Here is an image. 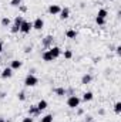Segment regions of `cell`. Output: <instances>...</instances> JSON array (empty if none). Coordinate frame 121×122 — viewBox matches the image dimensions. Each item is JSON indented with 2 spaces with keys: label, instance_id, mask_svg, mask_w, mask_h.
I'll return each instance as SVG.
<instances>
[{
  "label": "cell",
  "instance_id": "6da1fadb",
  "mask_svg": "<svg viewBox=\"0 0 121 122\" xmlns=\"http://www.w3.org/2000/svg\"><path fill=\"white\" fill-rule=\"evenodd\" d=\"M80 104H81V99H80L77 95H70V97H68V99H67V107H68V108H71V109L78 108V107H80Z\"/></svg>",
  "mask_w": 121,
  "mask_h": 122
},
{
  "label": "cell",
  "instance_id": "7a4b0ae2",
  "mask_svg": "<svg viewBox=\"0 0 121 122\" xmlns=\"http://www.w3.org/2000/svg\"><path fill=\"white\" fill-rule=\"evenodd\" d=\"M38 84V78L34 74H27V77L24 78V85L26 87H36Z\"/></svg>",
  "mask_w": 121,
  "mask_h": 122
},
{
  "label": "cell",
  "instance_id": "3957f363",
  "mask_svg": "<svg viewBox=\"0 0 121 122\" xmlns=\"http://www.w3.org/2000/svg\"><path fill=\"white\" fill-rule=\"evenodd\" d=\"M31 26H33L34 30H37V31L43 30V27H44V20H43L41 17H37V19L31 23Z\"/></svg>",
  "mask_w": 121,
  "mask_h": 122
},
{
  "label": "cell",
  "instance_id": "277c9868",
  "mask_svg": "<svg viewBox=\"0 0 121 122\" xmlns=\"http://www.w3.org/2000/svg\"><path fill=\"white\" fill-rule=\"evenodd\" d=\"M49 51H50V54L53 56V58L56 60V58H59L61 54H63V51H61L60 47H57V46H51L50 48H49Z\"/></svg>",
  "mask_w": 121,
  "mask_h": 122
},
{
  "label": "cell",
  "instance_id": "5b68a950",
  "mask_svg": "<svg viewBox=\"0 0 121 122\" xmlns=\"http://www.w3.org/2000/svg\"><path fill=\"white\" fill-rule=\"evenodd\" d=\"M31 29H33V26H31L30 21H23L22 23V26H20V33H23V34H29L31 31Z\"/></svg>",
  "mask_w": 121,
  "mask_h": 122
},
{
  "label": "cell",
  "instance_id": "8992f818",
  "mask_svg": "<svg viewBox=\"0 0 121 122\" xmlns=\"http://www.w3.org/2000/svg\"><path fill=\"white\" fill-rule=\"evenodd\" d=\"M53 40H54L53 36H46V37L43 38V41H41V46H43L44 48H50V47L53 46Z\"/></svg>",
  "mask_w": 121,
  "mask_h": 122
},
{
  "label": "cell",
  "instance_id": "52a82bcc",
  "mask_svg": "<svg viewBox=\"0 0 121 122\" xmlns=\"http://www.w3.org/2000/svg\"><path fill=\"white\" fill-rule=\"evenodd\" d=\"M60 11H61V7L59 4H50V6H49V13H50V14L57 16V14H60Z\"/></svg>",
  "mask_w": 121,
  "mask_h": 122
},
{
  "label": "cell",
  "instance_id": "ba28073f",
  "mask_svg": "<svg viewBox=\"0 0 121 122\" xmlns=\"http://www.w3.org/2000/svg\"><path fill=\"white\" fill-rule=\"evenodd\" d=\"M13 77V70L10 67H6L3 71H1V78L3 80H7V78H11Z\"/></svg>",
  "mask_w": 121,
  "mask_h": 122
},
{
  "label": "cell",
  "instance_id": "9c48e42d",
  "mask_svg": "<svg viewBox=\"0 0 121 122\" xmlns=\"http://www.w3.org/2000/svg\"><path fill=\"white\" fill-rule=\"evenodd\" d=\"M60 19L61 20H67L68 17H70V9L68 7H64V9H61V11H60Z\"/></svg>",
  "mask_w": 121,
  "mask_h": 122
},
{
  "label": "cell",
  "instance_id": "30bf717a",
  "mask_svg": "<svg viewBox=\"0 0 121 122\" xmlns=\"http://www.w3.org/2000/svg\"><path fill=\"white\" fill-rule=\"evenodd\" d=\"M41 58H43V61H46V62H51V61H54L53 56L50 54V51H49V50H46V51L41 54Z\"/></svg>",
  "mask_w": 121,
  "mask_h": 122
},
{
  "label": "cell",
  "instance_id": "8fae6325",
  "mask_svg": "<svg viewBox=\"0 0 121 122\" xmlns=\"http://www.w3.org/2000/svg\"><path fill=\"white\" fill-rule=\"evenodd\" d=\"M22 65H23V61L13 60V61H11V64H10V68L14 71V70H20V68H22Z\"/></svg>",
  "mask_w": 121,
  "mask_h": 122
},
{
  "label": "cell",
  "instance_id": "7c38bea8",
  "mask_svg": "<svg viewBox=\"0 0 121 122\" xmlns=\"http://www.w3.org/2000/svg\"><path fill=\"white\" fill-rule=\"evenodd\" d=\"M36 107H37V109H38V111L41 112V111H44V109H47V107H49V104H47V101H46V99H40V101H38V104H37Z\"/></svg>",
  "mask_w": 121,
  "mask_h": 122
},
{
  "label": "cell",
  "instance_id": "4fadbf2b",
  "mask_svg": "<svg viewBox=\"0 0 121 122\" xmlns=\"http://www.w3.org/2000/svg\"><path fill=\"white\" fill-rule=\"evenodd\" d=\"M84 102H90V101H93L94 99V94L91 91H87V92H84L83 94V98H81Z\"/></svg>",
  "mask_w": 121,
  "mask_h": 122
},
{
  "label": "cell",
  "instance_id": "5bb4252c",
  "mask_svg": "<svg viewBox=\"0 0 121 122\" xmlns=\"http://www.w3.org/2000/svg\"><path fill=\"white\" fill-rule=\"evenodd\" d=\"M41 112L37 109V107L36 105H30V108H29V115L30 117H37V115H40Z\"/></svg>",
  "mask_w": 121,
  "mask_h": 122
},
{
  "label": "cell",
  "instance_id": "9a60e30c",
  "mask_svg": "<svg viewBox=\"0 0 121 122\" xmlns=\"http://www.w3.org/2000/svg\"><path fill=\"white\" fill-rule=\"evenodd\" d=\"M91 81H93V77H91V74H84V75L81 77V84H84V85L90 84Z\"/></svg>",
  "mask_w": 121,
  "mask_h": 122
},
{
  "label": "cell",
  "instance_id": "2e32d148",
  "mask_svg": "<svg viewBox=\"0 0 121 122\" xmlns=\"http://www.w3.org/2000/svg\"><path fill=\"white\" fill-rule=\"evenodd\" d=\"M54 94H56L57 97H64V95H67V90L63 88V87H59V88L54 90Z\"/></svg>",
  "mask_w": 121,
  "mask_h": 122
},
{
  "label": "cell",
  "instance_id": "e0dca14e",
  "mask_svg": "<svg viewBox=\"0 0 121 122\" xmlns=\"http://www.w3.org/2000/svg\"><path fill=\"white\" fill-rule=\"evenodd\" d=\"M66 37L67 38H76L77 37V31L73 30V29H68V30L66 31Z\"/></svg>",
  "mask_w": 121,
  "mask_h": 122
},
{
  "label": "cell",
  "instance_id": "ac0fdd59",
  "mask_svg": "<svg viewBox=\"0 0 121 122\" xmlns=\"http://www.w3.org/2000/svg\"><path fill=\"white\" fill-rule=\"evenodd\" d=\"M107 16H108V11L105 9H100L97 13V17H101V19H107Z\"/></svg>",
  "mask_w": 121,
  "mask_h": 122
},
{
  "label": "cell",
  "instance_id": "d6986e66",
  "mask_svg": "<svg viewBox=\"0 0 121 122\" xmlns=\"http://www.w3.org/2000/svg\"><path fill=\"white\" fill-rule=\"evenodd\" d=\"M53 114H47V115H44V117H41V119L40 122H53Z\"/></svg>",
  "mask_w": 121,
  "mask_h": 122
},
{
  "label": "cell",
  "instance_id": "ffe728a7",
  "mask_svg": "<svg viewBox=\"0 0 121 122\" xmlns=\"http://www.w3.org/2000/svg\"><path fill=\"white\" fill-rule=\"evenodd\" d=\"M10 24H11V20H10L9 17H3V19H1V26H3V27H9Z\"/></svg>",
  "mask_w": 121,
  "mask_h": 122
},
{
  "label": "cell",
  "instance_id": "44dd1931",
  "mask_svg": "<svg viewBox=\"0 0 121 122\" xmlns=\"http://www.w3.org/2000/svg\"><path fill=\"white\" fill-rule=\"evenodd\" d=\"M24 21V19H23V16H16V19H14V23L13 24H16V26H22V23Z\"/></svg>",
  "mask_w": 121,
  "mask_h": 122
},
{
  "label": "cell",
  "instance_id": "7402d4cb",
  "mask_svg": "<svg viewBox=\"0 0 121 122\" xmlns=\"http://www.w3.org/2000/svg\"><path fill=\"white\" fill-rule=\"evenodd\" d=\"M64 58L66 60H71L73 58V51L71 50H66L64 51Z\"/></svg>",
  "mask_w": 121,
  "mask_h": 122
},
{
  "label": "cell",
  "instance_id": "603a6c76",
  "mask_svg": "<svg viewBox=\"0 0 121 122\" xmlns=\"http://www.w3.org/2000/svg\"><path fill=\"white\" fill-rule=\"evenodd\" d=\"M114 112H116V114H121V102L120 101L114 104Z\"/></svg>",
  "mask_w": 121,
  "mask_h": 122
},
{
  "label": "cell",
  "instance_id": "cb8c5ba5",
  "mask_svg": "<svg viewBox=\"0 0 121 122\" xmlns=\"http://www.w3.org/2000/svg\"><path fill=\"white\" fill-rule=\"evenodd\" d=\"M10 31H11L13 34H16V33H19V31H20V27H19V26H16V24H11V26H10Z\"/></svg>",
  "mask_w": 121,
  "mask_h": 122
},
{
  "label": "cell",
  "instance_id": "d4e9b609",
  "mask_svg": "<svg viewBox=\"0 0 121 122\" xmlns=\"http://www.w3.org/2000/svg\"><path fill=\"white\" fill-rule=\"evenodd\" d=\"M95 23L98 26H104L105 24V19H101V17H95Z\"/></svg>",
  "mask_w": 121,
  "mask_h": 122
},
{
  "label": "cell",
  "instance_id": "484cf974",
  "mask_svg": "<svg viewBox=\"0 0 121 122\" xmlns=\"http://www.w3.org/2000/svg\"><path fill=\"white\" fill-rule=\"evenodd\" d=\"M22 4V0H11L10 1V6H13V7H19Z\"/></svg>",
  "mask_w": 121,
  "mask_h": 122
},
{
  "label": "cell",
  "instance_id": "4316f807",
  "mask_svg": "<svg viewBox=\"0 0 121 122\" xmlns=\"http://www.w3.org/2000/svg\"><path fill=\"white\" fill-rule=\"evenodd\" d=\"M17 98H19V101H26V94L23 91H20L17 94Z\"/></svg>",
  "mask_w": 121,
  "mask_h": 122
},
{
  "label": "cell",
  "instance_id": "83f0119b",
  "mask_svg": "<svg viewBox=\"0 0 121 122\" xmlns=\"http://www.w3.org/2000/svg\"><path fill=\"white\" fill-rule=\"evenodd\" d=\"M22 122H34V119H33V117H24L23 119H22Z\"/></svg>",
  "mask_w": 121,
  "mask_h": 122
},
{
  "label": "cell",
  "instance_id": "f1b7e54d",
  "mask_svg": "<svg viewBox=\"0 0 121 122\" xmlns=\"http://www.w3.org/2000/svg\"><path fill=\"white\" fill-rule=\"evenodd\" d=\"M19 10H20L22 13H26V11H27V7H26L24 4H20V6H19Z\"/></svg>",
  "mask_w": 121,
  "mask_h": 122
},
{
  "label": "cell",
  "instance_id": "f546056e",
  "mask_svg": "<svg viewBox=\"0 0 121 122\" xmlns=\"http://www.w3.org/2000/svg\"><path fill=\"white\" fill-rule=\"evenodd\" d=\"M31 50H33V47H31V46H27V47H24V53H26V54L31 53Z\"/></svg>",
  "mask_w": 121,
  "mask_h": 122
},
{
  "label": "cell",
  "instance_id": "4dcf8cb0",
  "mask_svg": "<svg viewBox=\"0 0 121 122\" xmlns=\"http://www.w3.org/2000/svg\"><path fill=\"white\" fill-rule=\"evenodd\" d=\"M116 53H117V56H121V46L116 47Z\"/></svg>",
  "mask_w": 121,
  "mask_h": 122
},
{
  "label": "cell",
  "instance_id": "1f68e13d",
  "mask_svg": "<svg viewBox=\"0 0 121 122\" xmlns=\"http://www.w3.org/2000/svg\"><path fill=\"white\" fill-rule=\"evenodd\" d=\"M76 109H77V115H83V114H84V111H83L80 107H78V108H76Z\"/></svg>",
  "mask_w": 121,
  "mask_h": 122
},
{
  "label": "cell",
  "instance_id": "d6a6232c",
  "mask_svg": "<svg viewBox=\"0 0 121 122\" xmlns=\"http://www.w3.org/2000/svg\"><path fill=\"white\" fill-rule=\"evenodd\" d=\"M3 50H4V44H3V43L0 41V54L3 53Z\"/></svg>",
  "mask_w": 121,
  "mask_h": 122
},
{
  "label": "cell",
  "instance_id": "836d02e7",
  "mask_svg": "<svg viewBox=\"0 0 121 122\" xmlns=\"http://www.w3.org/2000/svg\"><path fill=\"white\" fill-rule=\"evenodd\" d=\"M90 121H93V117H90V115L86 117V122H90Z\"/></svg>",
  "mask_w": 121,
  "mask_h": 122
},
{
  "label": "cell",
  "instance_id": "e575fe53",
  "mask_svg": "<svg viewBox=\"0 0 121 122\" xmlns=\"http://www.w3.org/2000/svg\"><path fill=\"white\" fill-rule=\"evenodd\" d=\"M0 122H6L4 121V118H0Z\"/></svg>",
  "mask_w": 121,
  "mask_h": 122
},
{
  "label": "cell",
  "instance_id": "d590c367",
  "mask_svg": "<svg viewBox=\"0 0 121 122\" xmlns=\"http://www.w3.org/2000/svg\"><path fill=\"white\" fill-rule=\"evenodd\" d=\"M90 122H95V121H90Z\"/></svg>",
  "mask_w": 121,
  "mask_h": 122
},
{
  "label": "cell",
  "instance_id": "8d00e7d4",
  "mask_svg": "<svg viewBox=\"0 0 121 122\" xmlns=\"http://www.w3.org/2000/svg\"><path fill=\"white\" fill-rule=\"evenodd\" d=\"M108 1H113V0H108Z\"/></svg>",
  "mask_w": 121,
  "mask_h": 122
}]
</instances>
